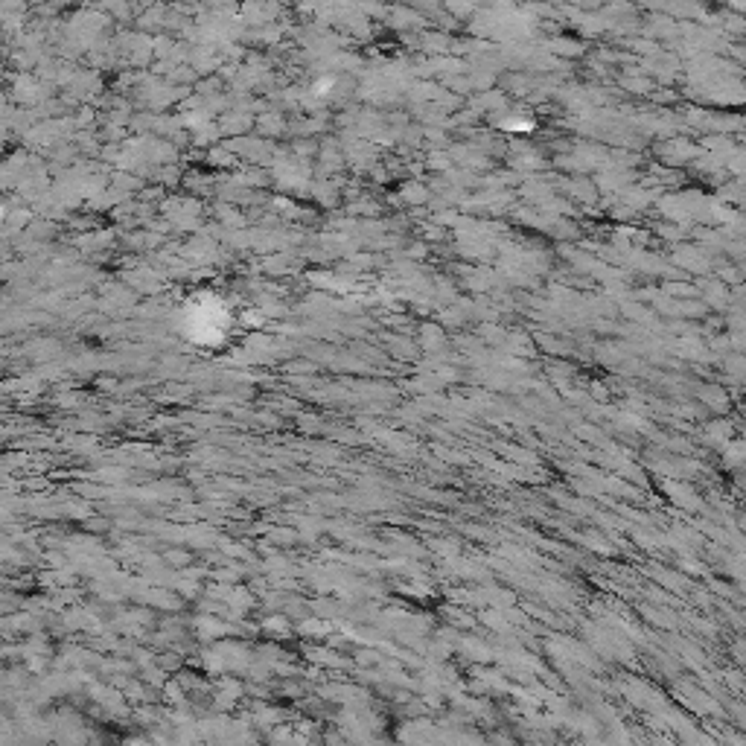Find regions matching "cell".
<instances>
[{"mask_svg":"<svg viewBox=\"0 0 746 746\" xmlns=\"http://www.w3.org/2000/svg\"><path fill=\"white\" fill-rule=\"evenodd\" d=\"M187 330L199 341H216L225 333V312L216 301H204L199 306H190L187 312Z\"/></svg>","mask_w":746,"mask_h":746,"instance_id":"cell-1","label":"cell"}]
</instances>
